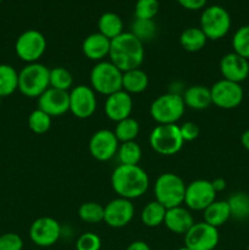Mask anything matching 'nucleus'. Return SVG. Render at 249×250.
<instances>
[{"instance_id": "obj_42", "label": "nucleus", "mask_w": 249, "mask_h": 250, "mask_svg": "<svg viewBox=\"0 0 249 250\" xmlns=\"http://www.w3.org/2000/svg\"><path fill=\"white\" fill-rule=\"evenodd\" d=\"M126 250H151L150 247L148 246V243L143 241H134L127 247Z\"/></svg>"}, {"instance_id": "obj_20", "label": "nucleus", "mask_w": 249, "mask_h": 250, "mask_svg": "<svg viewBox=\"0 0 249 250\" xmlns=\"http://www.w3.org/2000/svg\"><path fill=\"white\" fill-rule=\"evenodd\" d=\"M194 224V217H193L192 212L189 211V209L183 208L182 205L166 210L164 225L172 233L185 236Z\"/></svg>"}, {"instance_id": "obj_5", "label": "nucleus", "mask_w": 249, "mask_h": 250, "mask_svg": "<svg viewBox=\"0 0 249 250\" xmlns=\"http://www.w3.org/2000/svg\"><path fill=\"white\" fill-rule=\"evenodd\" d=\"M50 70L39 62L27 63L19 72V90L27 98H39L49 85Z\"/></svg>"}, {"instance_id": "obj_14", "label": "nucleus", "mask_w": 249, "mask_h": 250, "mask_svg": "<svg viewBox=\"0 0 249 250\" xmlns=\"http://www.w3.org/2000/svg\"><path fill=\"white\" fill-rule=\"evenodd\" d=\"M70 112L77 119H89L97 110V94L92 87L84 84L76 85L68 92Z\"/></svg>"}, {"instance_id": "obj_46", "label": "nucleus", "mask_w": 249, "mask_h": 250, "mask_svg": "<svg viewBox=\"0 0 249 250\" xmlns=\"http://www.w3.org/2000/svg\"><path fill=\"white\" fill-rule=\"evenodd\" d=\"M247 97H248V100H249V90H248V94H247Z\"/></svg>"}, {"instance_id": "obj_33", "label": "nucleus", "mask_w": 249, "mask_h": 250, "mask_svg": "<svg viewBox=\"0 0 249 250\" xmlns=\"http://www.w3.org/2000/svg\"><path fill=\"white\" fill-rule=\"evenodd\" d=\"M78 216L87 224H99L104 221V207L99 203H83L78 209Z\"/></svg>"}, {"instance_id": "obj_41", "label": "nucleus", "mask_w": 249, "mask_h": 250, "mask_svg": "<svg viewBox=\"0 0 249 250\" xmlns=\"http://www.w3.org/2000/svg\"><path fill=\"white\" fill-rule=\"evenodd\" d=\"M207 1L208 0H177V2L183 9L190 10V11H198V10L204 9Z\"/></svg>"}, {"instance_id": "obj_28", "label": "nucleus", "mask_w": 249, "mask_h": 250, "mask_svg": "<svg viewBox=\"0 0 249 250\" xmlns=\"http://www.w3.org/2000/svg\"><path fill=\"white\" fill-rule=\"evenodd\" d=\"M166 210L167 209L156 200L149 202L141 212L142 224L146 227H151V229L160 226V225L164 224V220H165Z\"/></svg>"}, {"instance_id": "obj_3", "label": "nucleus", "mask_w": 249, "mask_h": 250, "mask_svg": "<svg viewBox=\"0 0 249 250\" xmlns=\"http://www.w3.org/2000/svg\"><path fill=\"white\" fill-rule=\"evenodd\" d=\"M186 183L178 175L172 172L161 173L154 185L155 200L166 209L181 207L185 203Z\"/></svg>"}, {"instance_id": "obj_32", "label": "nucleus", "mask_w": 249, "mask_h": 250, "mask_svg": "<svg viewBox=\"0 0 249 250\" xmlns=\"http://www.w3.org/2000/svg\"><path fill=\"white\" fill-rule=\"evenodd\" d=\"M72 84L73 77L70 71L61 66L51 68L50 73H49V85L51 88L68 92L72 88Z\"/></svg>"}, {"instance_id": "obj_31", "label": "nucleus", "mask_w": 249, "mask_h": 250, "mask_svg": "<svg viewBox=\"0 0 249 250\" xmlns=\"http://www.w3.org/2000/svg\"><path fill=\"white\" fill-rule=\"evenodd\" d=\"M114 133L116 138L119 139L120 143L136 141V138L139 134L138 121L134 120L133 117H127V119L122 120V121L116 122Z\"/></svg>"}, {"instance_id": "obj_12", "label": "nucleus", "mask_w": 249, "mask_h": 250, "mask_svg": "<svg viewBox=\"0 0 249 250\" xmlns=\"http://www.w3.org/2000/svg\"><path fill=\"white\" fill-rule=\"evenodd\" d=\"M219 241V229L204 221L195 222L185 234V246L190 250H214Z\"/></svg>"}, {"instance_id": "obj_15", "label": "nucleus", "mask_w": 249, "mask_h": 250, "mask_svg": "<svg viewBox=\"0 0 249 250\" xmlns=\"http://www.w3.org/2000/svg\"><path fill=\"white\" fill-rule=\"evenodd\" d=\"M134 211L132 200L117 197L104 207V222L112 229H122L132 221Z\"/></svg>"}, {"instance_id": "obj_26", "label": "nucleus", "mask_w": 249, "mask_h": 250, "mask_svg": "<svg viewBox=\"0 0 249 250\" xmlns=\"http://www.w3.org/2000/svg\"><path fill=\"white\" fill-rule=\"evenodd\" d=\"M207 42V36L199 27H189L185 29L180 36L181 46L189 53H197L202 50Z\"/></svg>"}, {"instance_id": "obj_11", "label": "nucleus", "mask_w": 249, "mask_h": 250, "mask_svg": "<svg viewBox=\"0 0 249 250\" xmlns=\"http://www.w3.org/2000/svg\"><path fill=\"white\" fill-rule=\"evenodd\" d=\"M216 194L211 181L195 180L186 186L185 203L187 209L193 211H204L211 203L216 200Z\"/></svg>"}, {"instance_id": "obj_8", "label": "nucleus", "mask_w": 249, "mask_h": 250, "mask_svg": "<svg viewBox=\"0 0 249 250\" xmlns=\"http://www.w3.org/2000/svg\"><path fill=\"white\" fill-rule=\"evenodd\" d=\"M231 16L225 7L211 5L203 10L200 15V27L208 39L219 41L224 38L231 29Z\"/></svg>"}, {"instance_id": "obj_48", "label": "nucleus", "mask_w": 249, "mask_h": 250, "mask_svg": "<svg viewBox=\"0 0 249 250\" xmlns=\"http://www.w3.org/2000/svg\"><path fill=\"white\" fill-rule=\"evenodd\" d=\"M247 250H249V246H248V248H247Z\"/></svg>"}, {"instance_id": "obj_30", "label": "nucleus", "mask_w": 249, "mask_h": 250, "mask_svg": "<svg viewBox=\"0 0 249 250\" xmlns=\"http://www.w3.org/2000/svg\"><path fill=\"white\" fill-rule=\"evenodd\" d=\"M117 158L121 165H138L142 159V148L136 141L120 143Z\"/></svg>"}, {"instance_id": "obj_49", "label": "nucleus", "mask_w": 249, "mask_h": 250, "mask_svg": "<svg viewBox=\"0 0 249 250\" xmlns=\"http://www.w3.org/2000/svg\"><path fill=\"white\" fill-rule=\"evenodd\" d=\"M2 1V0H0V2H1Z\"/></svg>"}, {"instance_id": "obj_18", "label": "nucleus", "mask_w": 249, "mask_h": 250, "mask_svg": "<svg viewBox=\"0 0 249 250\" xmlns=\"http://www.w3.org/2000/svg\"><path fill=\"white\" fill-rule=\"evenodd\" d=\"M133 110V99L131 94L124 89L106 97L104 104L105 115L109 120L114 122H120L122 120L131 117Z\"/></svg>"}, {"instance_id": "obj_44", "label": "nucleus", "mask_w": 249, "mask_h": 250, "mask_svg": "<svg viewBox=\"0 0 249 250\" xmlns=\"http://www.w3.org/2000/svg\"><path fill=\"white\" fill-rule=\"evenodd\" d=\"M241 143L243 146L244 149L249 151V129L244 131L241 136Z\"/></svg>"}, {"instance_id": "obj_29", "label": "nucleus", "mask_w": 249, "mask_h": 250, "mask_svg": "<svg viewBox=\"0 0 249 250\" xmlns=\"http://www.w3.org/2000/svg\"><path fill=\"white\" fill-rule=\"evenodd\" d=\"M231 217L238 221L249 219V194L244 192H236L227 199Z\"/></svg>"}, {"instance_id": "obj_13", "label": "nucleus", "mask_w": 249, "mask_h": 250, "mask_svg": "<svg viewBox=\"0 0 249 250\" xmlns=\"http://www.w3.org/2000/svg\"><path fill=\"white\" fill-rule=\"evenodd\" d=\"M62 234L60 224L49 216L39 217L29 227V238L36 246L48 248L58 243Z\"/></svg>"}, {"instance_id": "obj_50", "label": "nucleus", "mask_w": 249, "mask_h": 250, "mask_svg": "<svg viewBox=\"0 0 249 250\" xmlns=\"http://www.w3.org/2000/svg\"><path fill=\"white\" fill-rule=\"evenodd\" d=\"M248 168H249V166H248Z\"/></svg>"}, {"instance_id": "obj_34", "label": "nucleus", "mask_w": 249, "mask_h": 250, "mask_svg": "<svg viewBox=\"0 0 249 250\" xmlns=\"http://www.w3.org/2000/svg\"><path fill=\"white\" fill-rule=\"evenodd\" d=\"M131 32L142 43L151 41L156 34V24L153 20L136 19L131 24Z\"/></svg>"}, {"instance_id": "obj_40", "label": "nucleus", "mask_w": 249, "mask_h": 250, "mask_svg": "<svg viewBox=\"0 0 249 250\" xmlns=\"http://www.w3.org/2000/svg\"><path fill=\"white\" fill-rule=\"evenodd\" d=\"M180 132L181 136H182L183 142H193L198 138L199 136V127L194 122H185L183 125L180 126Z\"/></svg>"}, {"instance_id": "obj_21", "label": "nucleus", "mask_w": 249, "mask_h": 250, "mask_svg": "<svg viewBox=\"0 0 249 250\" xmlns=\"http://www.w3.org/2000/svg\"><path fill=\"white\" fill-rule=\"evenodd\" d=\"M110 46H111V41L97 32L85 37L82 43V51L87 59L100 62L106 56H109Z\"/></svg>"}, {"instance_id": "obj_7", "label": "nucleus", "mask_w": 249, "mask_h": 250, "mask_svg": "<svg viewBox=\"0 0 249 250\" xmlns=\"http://www.w3.org/2000/svg\"><path fill=\"white\" fill-rule=\"evenodd\" d=\"M183 143L177 125H158L149 134V146L160 155H175L182 149Z\"/></svg>"}, {"instance_id": "obj_17", "label": "nucleus", "mask_w": 249, "mask_h": 250, "mask_svg": "<svg viewBox=\"0 0 249 250\" xmlns=\"http://www.w3.org/2000/svg\"><path fill=\"white\" fill-rule=\"evenodd\" d=\"M38 109L51 117L62 116L70 111V95L68 92L59 90L49 87L41 97L38 98Z\"/></svg>"}, {"instance_id": "obj_36", "label": "nucleus", "mask_w": 249, "mask_h": 250, "mask_svg": "<svg viewBox=\"0 0 249 250\" xmlns=\"http://www.w3.org/2000/svg\"><path fill=\"white\" fill-rule=\"evenodd\" d=\"M233 53L249 60V24L242 26L234 32L232 37Z\"/></svg>"}, {"instance_id": "obj_23", "label": "nucleus", "mask_w": 249, "mask_h": 250, "mask_svg": "<svg viewBox=\"0 0 249 250\" xmlns=\"http://www.w3.org/2000/svg\"><path fill=\"white\" fill-rule=\"evenodd\" d=\"M204 222L219 229L231 219V211L227 200H215L203 211Z\"/></svg>"}, {"instance_id": "obj_10", "label": "nucleus", "mask_w": 249, "mask_h": 250, "mask_svg": "<svg viewBox=\"0 0 249 250\" xmlns=\"http://www.w3.org/2000/svg\"><path fill=\"white\" fill-rule=\"evenodd\" d=\"M210 93L212 104L225 110L236 109L244 99V90L242 85L224 78L212 84Z\"/></svg>"}, {"instance_id": "obj_39", "label": "nucleus", "mask_w": 249, "mask_h": 250, "mask_svg": "<svg viewBox=\"0 0 249 250\" xmlns=\"http://www.w3.org/2000/svg\"><path fill=\"white\" fill-rule=\"evenodd\" d=\"M23 241L21 237L14 232L0 234V250H22Z\"/></svg>"}, {"instance_id": "obj_16", "label": "nucleus", "mask_w": 249, "mask_h": 250, "mask_svg": "<svg viewBox=\"0 0 249 250\" xmlns=\"http://www.w3.org/2000/svg\"><path fill=\"white\" fill-rule=\"evenodd\" d=\"M120 142L115 133L110 129H99L95 132L89 141V153L95 160L109 161L119 150Z\"/></svg>"}, {"instance_id": "obj_45", "label": "nucleus", "mask_w": 249, "mask_h": 250, "mask_svg": "<svg viewBox=\"0 0 249 250\" xmlns=\"http://www.w3.org/2000/svg\"><path fill=\"white\" fill-rule=\"evenodd\" d=\"M176 250H190L189 248H187V247H181V248H178V249H176Z\"/></svg>"}, {"instance_id": "obj_4", "label": "nucleus", "mask_w": 249, "mask_h": 250, "mask_svg": "<svg viewBox=\"0 0 249 250\" xmlns=\"http://www.w3.org/2000/svg\"><path fill=\"white\" fill-rule=\"evenodd\" d=\"M122 72L111 61H100L90 71V87L95 93L109 97L122 89Z\"/></svg>"}, {"instance_id": "obj_6", "label": "nucleus", "mask_w": 249, "mask_h": 250, "mask_svg": "<svg viewBox=\"0 0 249 250\" xmlns=\"http://www.w3.org/2000/svg\"><path fill=\"white\" fill-rule=\"evenodd\" d=\"M186 110L182 95L166 93L154 100L149 107L151 119L158 125H176L183 116Z\"/></svg>"}, {"instance_id": "obj_47", "label": "nucleus", "mask_w": 249, "mask_h": 250, "mask_svg": "<svg viewBox=\"0 0 249 250\" xmlns=\"http://www.w3.org/2000/svg\"><path fill=\"white\" fill-rule=\"evenodd\" d=\"M1 99H2V98H1V97H0V103H1Z\"/></svg>"}, {"instance_id": "obj_27", "label": "nucleus", "mask_w": 249, "mask_h": 250, "mask_svg": "<svg viewBox=\"0 0 249 250\" xmlns=\"http://www.w3.org/2000/svg\"><path fill=\"white\" fill-rule=\"evenodd\" d=\"M19 89V72L9 63H0V97H10Z\"/></svg>"}, {"instance_id": "obj_35", "label": "nucleus", "mask_w": 249, "mask_h": 250, "mask_svg": "<svg viewBox=\"0 0 249 250\" xmlns=\"http://www.w3.org/2000/svg\"><path fill=\"white\" fill-rule=\"evenodd\" d=\"M28 127L36 134L46 133L51 127V116L41 109L33 110L28 116Z\"/></svg>"}, {"instance_id": "obj_2", "label": "nucleus", "mask_w": 249, "mask_h": 250, "mask_svg": "<svg viewBox=\"0 0 249 250\" xmlns=\"http://www.w3.org/2000/svg\"><path fill=\"white\" fill-rule=\"evenodd\" d=\"M144 43H142L131 32H124L111 39L110 61L122 72L139 68L144 61Z\"/></svg>"}, {"instance_id": "obj_43", "label": "nucleus", "mask_w": 249, "mask_h": 250, "mask_svg": "<svg viewBox=\"0 0 249 250\" xmlns=\"http://www.w3.org/2000/svg\"><path fill=\"white\" fill-rule=\"evenodd\" d=\"M211 185L216 193L224 192V190L226 189V181H225L224 178H215L214 181H211Z\"/></svg>"}, {"instance_id": "obj_37", "label": "nucleus", "mask_w": 249, "mask_h": 250, "mask_svg": "<svg viewBox=\"0 0 249 250\" xmlns=\"http://www.w3.org/2000/svg\"><path fill=\"white\" fill-rule=\"evenodd\" d=\"M159 12L158 0H137L134 16L141 20H154Z\"/></svg>"}, {"instance_id": "obj_24", "label": "nucleus", "mask_w": 249, "mask_h": 250, "mask_svg": "<svg viewBox=\"0 0 249 250\" xmlns=\"http://www.w3.org/2000/svg\"><path fill=\"white\" fill-rule=\"evenodd\" d=\"M149 77L141 67L124 72L122 89L128 94H141L148 88Z\"/></svg>"}, {"instance_id": "obj_22", "label": "nucleus", "mask_w": 249, "mask_h": 250, "mask_svg": "<svg viewBox=\"0 0 249 250\" xmlns=\"http://www.w3.org/2000/svg\"><path fill=\"white\" fill-rule=\"evenodd\" d=\"M182 98L186 107L193 110H205L212 104L210 88L202 84L190 85L186 88Z\"/></svg>"}, {"instance_id": "obj_9", "label": "nucleus", "mask_w": 249, "mask_h": 250, "mask_svg": "<svg viewBox=\"0 0 249 250\" xmlns=\"http://www.w3.org/2000/svg\"><path fill=\"white\" fill-rule=\"evenodd\" d=\"M46 50V39L37 29H27L19 36L15 43V51L20 60L27 63L38 62Z\"/></svg>"}, {"instance_id": "obj_19", "label": "nucleus", "mask_w": 249, "mask_h": 250, "mask_svg": "<svg viewBox=\"0 0 249 250\" xmlns=\"http://www.w3.org/2000/svg\"><path fill=\"white\" fill-rule=\"evenodd\" d=\"M220 72L224 80L241 84V82L249 77V60L232 51L222 56L220 61Z\"/></svg>"}, {"instance_id": "obj_25", "label": "nucleus", "mask_w": 249, "mask_h": 250, "mask_svg": "<svg viewBox=\"0 0 249 250\" xmlns=\"http://www.w3.org/2000/svg\"><path fill=\"white\" fill-rule=\"evenodd\" d=\"M98 28H99V33L111 41L124 33V22L121 17L115 12H104L99 17Z\"/></svg>"}, {"instance_id": "obj_1", "label": "nucleus", "mask_w": 249, "mask_h": 250, "mask_svg": "<svg viewBox=\"0 0 249 250\" xmlns=\"http://www.w3.org/2000/svg\"><path fill=\"white\" fill-rule=\"evenodd\" d=\"M149 176L139 165L120 164L111 173V187L119 197L137 199L145 194L149 188Z\"/></svg>"}, {"instance_id": "obj_38", "label": "nucleus", "mask_w": 249, "mask_h": 250, "mask_svg": "<svg viewBox=\"0 0 249 250\" xmlns=\"http://www.w3.org/2000/svg\"><path fill=\"white\" fill-rule=\"evenodd\" d=\"M102 239L93 232L82 233L76 241V250H100Z\"/></svg>"}]
</instances>
